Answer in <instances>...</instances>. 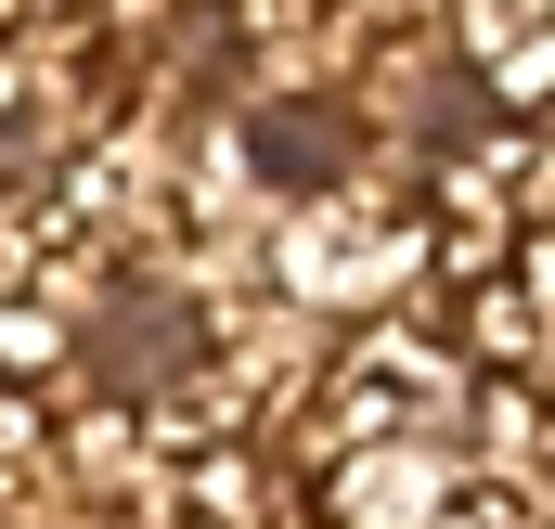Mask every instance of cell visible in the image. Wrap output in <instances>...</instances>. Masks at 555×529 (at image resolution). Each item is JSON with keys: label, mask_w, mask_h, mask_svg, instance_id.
Returning a JSON list of instances; mask_svg holds the SVG:
<instances>
[{"label": "cell", "mask_w": 555, "mask_h": 529, "mask_svg": "<svg viewBox=\"0 0 555 529\" xmlns=\"http://www.w3.org/2000/svg\"><path fill=\"white\" fill-rule=\"evenodd\" d=\"M452 452L439 439H375V452H336L323 478H310V517L323 529H426L439 504H452Z\"/></svg>", "instance_id": "cell-1"}, {"label": "cell", "mask_w": 555, "mask_h": 529, "mask_svg": "<svg viewBox=\"0 0 555 529\" xmlns=\"http://www.w3.org/2000/svg\"><path fill=\"white\" fill-rule=\"evenodd\" d=\"M452 65H478V91L504 104V130H530L555 104V13H530V0L452 13Z\"/></svg>", "instance_id": "cell-2"}]
</instances>
